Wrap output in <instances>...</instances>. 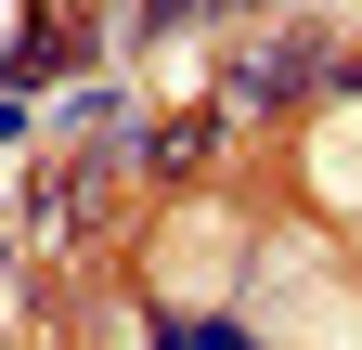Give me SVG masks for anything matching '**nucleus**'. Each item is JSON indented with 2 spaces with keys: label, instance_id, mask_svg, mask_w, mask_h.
I'll list each match as a JSON object with an SVG mask.
<instances>
[{
  "label": "nucleus",
  "instance_id": "1",
  "mask_svg": "<svg viewBox=\"0 0 362 350\" xmlns=\"http://www.w3.org/2000/svg\"><path fill=\"white\" fill-rule=\"evenodd\" d=\"M156 286H168V298H220V286H233V221H168Z\"/></svg>",
  "mask_w": 362,
  "mask_h": 350
},
{
  "label": "nucleus",
  "instance_id": "2",
  "mask_svg": "<svg viewBox=\"0 0 362 350\" xmlns=\"http://www.w3.org/2000/svg\"><path fill=\"white\" fill-rule=\"evenodd\" d=\"M272 350H362V298H349V286H285Z\"/></svg>",
  "mask_w": 362,
  "mask_h": 350
},
{
  "label": "nucleus",
  "instance_id": "3",
  "mask_svg": "<svg viewBox=\"0 0 362 350\" xmlns=\"http://www.w3.org/2000/svg\"><path fill=\"white\" fill-rule=\"evenodd\" d=\"M310 182L362 208V104H337V117H324V156H310Z\"/></svg>",
  "mask_w": 362,
  "mask_h": 350
}]
</instances>
